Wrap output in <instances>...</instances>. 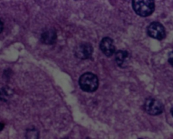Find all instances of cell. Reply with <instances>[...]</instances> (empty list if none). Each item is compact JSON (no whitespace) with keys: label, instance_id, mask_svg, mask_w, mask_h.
<instances>
[{"label":"cell","instance_id":"cell-1","mask_svg":"<svg viewBox=\"0 0 173 139\" xmlns=\"http://www.w3.org/2000/svg\"><path fill=\"white\" fill-rule=\"evenodd\" d=\"M78 84L83 91L93 92L97 90L99 86V79L97 76L93 73L87 72L80 77Z\"/></svg>","mask_w":173,"mask_h":139},{"label":"cell","instance_id":"cell-2","mask_svg":"<svg viewBox=\"0 0 173 139\" xmlns=\"http://www.w3.org/2000/svg\"><path fill=\"white\" fill-rule=\"evenodd\" d=\"M132 6L137 15L147 17L154 12L155 2L154 0H133Z\"/></svg>","mask_w":173,"mask_h":139},{"label":"cell","instance_id":"cell-3","mask_svg":"<svg viewBox=\"0 0 173 139\" xmlns=\"http://www.w3.org/2000/svg\"><path fill=\"white\" fill-rule=\"evenodd\" d=\"M143 108L146 113L151 115H158L162 113L164 111V105L162 103L152 98L147 99L143 105Z\"/></svg>","mask_w":173,"mask_h":139},{"label":"cell","instance_id":"cell-4","mask_svg":"<svg viewBox=\"0 0 173 139\" xmlns=\"http://www.w3.org/2000/svg\"><path fill=\"white\" fill-rule=\"evenodd\" d=\"M147 33L150 37L158 40H162L166 37L165 28L158 22L150 23L147 29Z\"/></svg>","mask_w":173,"mask_h":139},{"label":"cell","instance_id":"cell-5","mask_svg":"<svg viewBox=\"0 0 173 139\" xmlns=\"http://www.w3.org/2000/svg\"><path fill=\"white\" fill-rule=\"evenodd\" d=\"M93 52V48L91 44L83 43L76 46L74 50V54L78 58L87 59L91 57Z\"/></svg>","mask_w":173,"mask_h":139},{"label":"cell","instance_id":"cell-6","mask_svg":"<svg viewBox=\"0 0 173 139\" xmlns=\"http://www.w3.org/2000/svg\"><path fill=\"white\" fill-rule=\"evenodd\" d=\"M100 48L106 56L110 57L115 53V46L114 41L110 37H104L100 43Z\"/></svg>","mask_w":173,"mask_h":139},{"label":"cell","instance_id":"cell-7","mask_svg":"<svg viewBox=\"0 0 173 139\" xmlns=\"http://www.w3.org/2000/svg\"><path fill=\"white\" fill-rule=\"evenodd\" d=\"M129 54L126 50H119L115 53V61L120 67L126 68L128 65Z\"/></svg>","mask_w":173,"mask_h":139},{"label":"cell","instance_id":"cell-8","mask_svg":"<svg viewBox=\"0 0 173 139\" xmlns=\"http://www.w3.org/2000/svg\"><path fill=\"white\" fill-rule=\"evenodd\" d=\"M57 34L56 31L53 29H48L41 34V40L43 43L47 45H52L56 41Z\"/></svg>","mask_w":173,"mask_h":139},{"label":"cell","instance_id":"cell-9","mask_svg":"<svg viewBox=\"0 0 173 139\" xmlns=\"http://www.w3.org/2000/svg\"><path fill=\"white\" fill-rule=\"evenodd\" d=\"M168 63L173 67V51L169 54V57H168Z\"/></svg>","mask_w":173,"mask_h":139},{"label":"cell","instance_id":"cell-10","mask_svg":"<svg viewBox=\"0 0 173 139\" xmlns=\"http://www.w3.org/2000/svg\"><path fill=\"white\" fill-rule=\"evenodd\" d=\"M4 29V23L1 21V20L0 19V34L2 32V31Z\"/></svg>","mask_w":173,"mask_h":139},{"label":"cell","instance_id":"cell-11","mask_svg":"<svg viewBox=\"0 0 173 139\" xmlns=\"http://www.w3.org/2000/svg\"><path fill=\"white\" fill-rule=\"evenodd\" d=\"M4 126H5L4 123L0 122V131H1L4 128Z\"/></svg>","mask_w":173,"mask_h":139},{"label":"cell","instance_id":"cell-12","mask_svg":"<svg viewBox=\"0 0 173 139\" xmlns=\"http://www.w3.org/2000/svg\"><path fill=\"white\" fill-rule=\"evenodd\" d=\"M170 112H171V114H172V115L173 117V107H172L171 110H170Z\"/></svg>","mask_w":173,"mask_h":139}]
</instances>
